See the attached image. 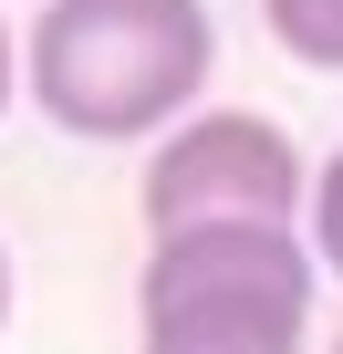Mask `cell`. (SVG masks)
I'll return each mask as SVG.
<instances>
[{"label": "cell", "instance_id": "cell-7", "mask_svg": "<svg viewBox=\"0 0 343 354\" xmlns=\"http://www.w3.org/2000/svg\"><path fill=\"white\" fill-rule=\"evenodd\" d=\"M0 323H11V240H0Z\"/></svg>", "mask_w": 343, "mask_h": 354}, {"label": "cell", "instance_id": "cell-6", "mask_svg": "<svg viewBox=\"0 0 343 354\" xmlns=\"http://www.w3.org/2000/svg\"><path fill=\"white\" fill-rule=\"evenodd\" d=\"M11 94H32V73H21V42H11V21H0V115H11Z\"/></svg>", "mask_w": 343, "mask_h": 354}, {"label": "cell", "instance_id": "cell-8", "mask_svg": "<svg viewBox=\"0 0 343 354\" xmlns=\"http://www.w3.org/2000/svg\"><path fill=\"white\" fill-rule=\"evenodd\" d=\"M333 354H343V344H333Z\"/></svg>", "mask_w": 343, "mask_h": 354}, {"label": "cell", "instance_id": "cell-5", "mask_svg": "<svg viewBox=\"0 0 343 354\" xmlns=\"http://www.w3.org/2000/svg\"><path fill=\"white\" fill-rule=\"evenodd\" d=\"M302 240H312V261L343 281V156H322V177H312V219H302Z\"/></svg>", "mask_w": 343, "mask_h": 354}, {"label": "cell", "instance_id": "cell-1", "mask_svg": "<svg viewBox=\"0 0 343 354\" xmlns=\"http://www.w3.org/2000/svg\"><path fill=\"white\" fill-rule=\"evenodd\" d=\"M32 104L84 146H156L177 136L219 73L208 0H42L21 32Z\"/></svg>", "mask_w": 343, "mask_h": 354}, {"label": "cell", "instance_id": "cell-3", "mask_svg": "<svg viewBox=\"0 0 343 354\" xmlns=\"http://www.w3.org/2000/svg\"><path fill=\"white\" fill-rule=\"evenodd\" d=\"M312 156L291 146V125H271L260 104H198L177 136L146 146V177H135V209H146V240L166 230H229V219H271V230H302L312 219Z\"/></svg>", "mask_w": 343, "mask_h": 354}, {"label": "cell", "instance_id": "cell-2", "mask_svg": "<svg viewBox=\"0 0 343 354\" xmlns=\"http://www.w3.org/2000/svg\"><path fill=\"white\" fill-rule=\"evenodd\" d=\"M322 261L302 230H166L135 271V354H302Z\"/></svg>", "mask_w": 343, "mask_h": 354}, {"label": "cell", "instance_id": "cell-4", "mask_svg": "<svg viewBox=\"0 0 343 354\" xmlns=\"http://www.w3.org/2000/svg\"><path fill=\"white\" fill-rule=\"evenodd\" d=\"M260 32L302 73H343V0H260Z\"/></svg>", "mask_w": 343, "mask_h": 354}]
</instances>
